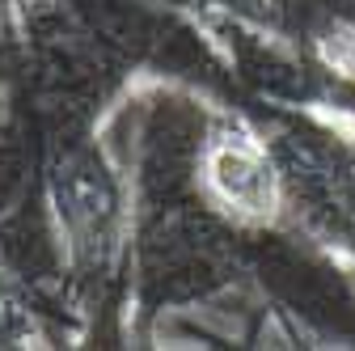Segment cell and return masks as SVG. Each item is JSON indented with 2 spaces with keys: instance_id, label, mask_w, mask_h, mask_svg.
I'll list each match as a JSON object with an SVG mask.
<instances>
[{
  "instance_id": "obj_1",
  "label": "cell",
  "mask_w": 355,
  "mask_h": 351,
  "mask_svg": "<svg viewBox=\"0 0 355 351\" xmlns=\"http://www.w3.org/2000/svg\"><path fill=\"white\" fill-rule=\"evenodd\" d=\"M211 182L225 191L233 203H250L258 191H262V178L254 173L250 157L241 148H220L216 161H211Z\"/></svg>"
}]
</instances>
